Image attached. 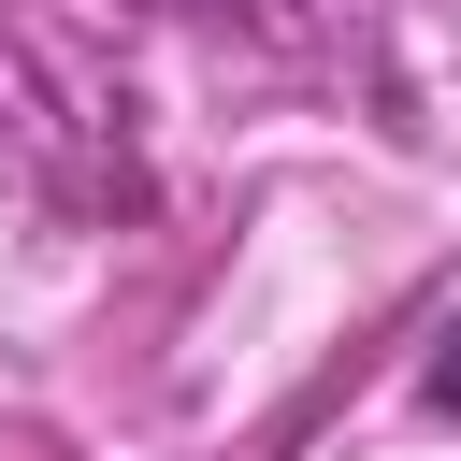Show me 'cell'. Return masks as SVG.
I'll return each mask as SVG.
<instances>
[{
    "mask_svg": "<svg viewBox=\"0 0 461 461\" xmlns=\"http://www.w3.org/2000/svg\"><path fill=\"white\" fill-rule=\"evenodd\" d=\"M418 403H432V418H461V317L432 331V360H418Z\"/></svg>",
    "mask_w": 461,
    "mask_h": 461,
    "instance_id": "obj_1",
    "label": "cell"
}]
</instances>
